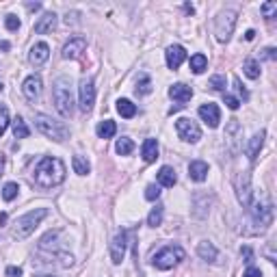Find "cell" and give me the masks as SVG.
I'll list each match as a JSON object with an SVG mask.
<instances>
[{"instance_id": "cell-32", "label": "cell", "mask_w": 277, "mask_h": 277, "mask_svg": "<svg viewBox=\"0 0 277 277\" xmlns=\"http://www.w3.org/2000/svg\"><path fill=\"white\" fill-rule=\"evenodd\" d=\"M206 65H208V59L204 57V54H193L191 57V69L195 74H201L206 69Z\"/></svg>"}, {"instance_id": "cell-33", "label": "cell", "mask_w": 277, "mask_h": 277, "mask_svg": "<svg viewBox=\"0 0 277 277\" xmlns=\"http://www.w3.org/2000/svg\"><path fill=\"white\" fill-rule=\"evenodd\" d=\"M72 163H74V171H76L78 175H87V173H89L91 167H89V163H87L82 156H74Z\"/></svg>"}, {"instance_id": "cell-29", "label": "cell", "mask_w": 277, "mask_h": 277, "mask_svg": "<svg viewBox=\"0 0 277 277\" xmlns=\"http://www.w3.org/2000/svg\"><path fill=\"white\" fill-rule=\"evenodd\" d=\"M152 91V80L147 74H141L137 80V95H147Z\"/></svg>"}, {"instance_id": "cell-44", "label": "cell", "mask_w": 277, "mask_h": 277, "mask_svg": "<svg viewBox=\"0 0 277 277\" xmlns=\"http://www.w3.org/2000/svg\"><path fill=\"white\" fill-rule=\"evenodd\" d=\"M76 17H78V13H67V17H65V22H67V24H76Z\"/></svg>"}, {"instance_id": "cell-26", "label": "cell", "mask_w": 277, "mask_h": 277, "mask_svg": "<svg viewBox=\"0 0 277 277\" xmlns=\"http://www.w3.org/2000/svg\"><path fill=\"white\" fill-rule=\"evenodd\" d=\"M31 135V130H29V126H26V122L22 117H15L13 119V137L15 138H26Z\"/></svg>"}, {"instance_id": "cell-8", "label": "cell", "mask_w": 277, "mask_h": 277, "mask_svg": "<svg viewBox=\"0 0 277 277\" xmlns=\"http://www.w3.org/2000/svg\"><path fill=\"white\" fill-rule=\"evenodd\" d=\"M78 95H80V108L85 113H89L93 108V102H95V82L93 78H82L80 80V87H78Z\"/></svg>"}, {"instance_id": "cell-18", "label": "cell", "mask_w": 277, "mask_h": 277, "mask_svg": "<svg viewBox=\"0 0 277 277\" xmlns=\"http://www.w3.org/2000/svg\"><path fill=\"white\" fill-rule=\"evenodd\" d=\"M264 137H266V132L264 130H260V132H256V135L251 137V141H249V145H247V158L249 160H256L258 158V154H260V150H262V143H264Z\"/></svg>"}, {"instance_id": "cell-9", "label": "cell", "mask_w": 277, "mask_h": 277, "mask_svg": "<svg viewBox=\"0 0 277 277\" xmlns=\"http://www.w3.org/2000/svg\"><path fill=\"white\" fill-rule=\"evenodd\" d=\"M126 247H128V234L122 230L110 241V260H113V264H122L123 256H126Z\"/></svg>"}, {"instance_id": "cell-46", "label": "cell", "mask_w": 277, "mask_h": 277, "mask_svg": "<svg viewBox=\"0 0 277 277\" xmlns=\"http://www.w3.org/2000/svg\"><path fill=\"white\" fill-rule=\"evenodd\" d=\"M26 7H29V9H31V11H37V9H41V4H39V2H35V4H33V2H31V4H26Z\"/></svg>"}, {"instance_id": "cell-43", "label": "cell", "mask_w": 277, "mask_h": 277, "mask_svg": "<svg viewBox=\"0 0 277 277\" xmlns=\"http://www.w3.org/2000/svg\"><path fill=\"white\" fill-rule=\"evenodd\" d=\"M241 256L245 258V262H251L253 253H251V249H249V247H243V249H241Z\"/></svg>"}, {"instance_id": "cell-38", "label": "cell", "mask_w": 277, "mask_h": 277, "mask_svg": "<svg viewBox=\"0 0 277 277\" xmlns=\"http://www.w3.org/2000/svg\"><path fill=\"white\" fill-rule=\"evenodd\" d=\"M4 24H7V29H9V31H17V29H20V20H17L15 15H7Z\"/></svg>"}, {"instance_id": "cell-50", "label": "cell", "mask_w": 277, "mask_h": 277, "mask_svg": "<svg viewBox=\"0 0 277 277\" xmlns=\"http://www.w3.org/2000/svg\"><path fill=\"white\" fill-rule=\"evenodd\" d=\"M37 277H54V275H37Z\"/></svg>"}, {"instance_id": "cell-24", "label": "cell", "mask_w": 277, "mask_h": 277, "mask_svg": "<svg viewBox=\"0 0 277 277\" xmlns=\"http://www.w3.org/2000/svg\"><path fill=\"white\" fill-rule=\"evenodd\" d=\"M117 113L122 115V117H126V119H132L137 115V106L132 104L130 100L122 98V100H117Z\"/></svg>"}, {"instance_id": "cell-19", "label": "cell", "mask_w": 277, "mask_h": 277, "mask_svg": "<svg viewBox=\"0 0 277 277\" xmlns=\"http://www.w3.org/2000/svg\"><path fill=\"white\" fill-rule=\"evenodd\" d=\"M188 178L195 180V182H204L208 178V165L204 160H193V163L188 165Z\"/></svg>"}, {"instance_id": "cell-25", "label": "cell", "mask_w": 277, "mask_h": 277, "mask_svg": "<svg viewBox=\"0 0 277 277\" xmlns=\"http://www.w3.org/2000/svg\"><path fill=\"white\" fill-rule=\"evenodd\" d=\"M95 132H98L100 138H110L117 132V126H115V122H110V119H104V122L98 123V128H95Z\"/></svg>"}, {"instance_id": "cell-31", "label": "cell", "mask_w": 277, "mask_h": 277, "mask_svg": "<svg viewBox=\"0 0 277 277\" xmlns=\"http://www.w3.org/2000/svg\"><path fill=\"white\" fill-rule=\"evenodd\" d=\"M17 193H20V186H17L15 182H7L2 188V200L4 201H13L17 197Z\"/></svg>"}, {"instance_id": "cell-7", "label": "cell", "mask_w": 277, "mask_h": 277, "mask_svg": "<svg viewBox=\"0 0 277 277\" xmlns=\"http://www.w3.org/2000/svg\"><path fill=\"white\" fill-rule=\"evenodd\" d=\"M175 130H178L180 138L186 141V143H197L201 138L200 126H197L193 119H188V117H180L178 122H175Z\"/></svg>"}, {"instance_id": "cell-1", "label": "cell", "mask_w": 277, "mask_h": 277, "mask_svg": "<svg viewBox=\"0 0 277 277\" xmlns=\"http://www.w3.org/2000/svg\"><path fill=\"white\" fill-rule=\"evenodd\" d=\"M65 180V165L57 156H44L35 167V182L41 188H52Z\"/></svg>"}, {"instance_id": "cell-14", "label": "cell", "mask_w": 277, "mask_h": 277, "mask_svg": "<svg viewBox=\"0 0 277 277\" xmlns=\"http://www.w3.org/2000/svg\"><path fill=\"white\" fill-rule=\"evenodd\" d=\"M22 93H24L26 100H31V102H35L37 98H39L41 93V78L33 74V76H29L24 80V85H22Z\"/></svg>"}, {"instance_id": "cell-11", "label": "cell", "mask_w": 277, "mask_h": 277, "mask_svg": "<svg viewBox=\"0 0 277 277\" xmlns=\"http://www.w3.org/2000/svg\"><path fill=\"white\" fill-rule=\"evenodd\" d=\"M87 48V39L85 37H74V39H69L65 46H63V52L61 57L63 59H78L82 52H85Z\"/></svg>"}, {"instance_id": "cell-27", "label": "cell", "mask_w": 277, "mask_h": 277, "mask_svg": "<svg viewBox=\"0 0 277 277\" xmlns=\"http://www.w3.org/2000/svg\"><path fill=\"white\" fill-rule=\"evenodd\" d=\"M132 150H135V143H132V138H128V137H122L117 141V145H115V152H117L119 156L132 154Z\"/></svg>"}, {"instance_id": "cell-12", "label": "cell", "mask_w": 277, "mask_h": 277, "mask_svg": "<svg viewBox=\"0 0 277 277\" xmlns=\"http://www.w3.org/2000/svg\"><path fill=\"white\" fill-rule=\"evenodd\" d=\"M200 117L204 119L210 128H216L219 126V122H221V110H219V106L212 104V102L201 104L200 106Z\"/></svg>"}, {"instance_id": "cell-39", "label": "cell", "mask_w": 277, "mask_h": 277, "mask_svg": "<svg viewBox=\"0 0 277 277\" xmlns=\"http://www.w3.org/2000/svg\"><path fill=\"white\" fill-rule=\"evenodd\" d=\"M223 102H225V104H228V108H232V110H236V108H238V106H241V102H238V100H236V98H234V95H228V93H225V95H223Z\"/></svg>"}, {"instance_id": "cell-10", "label": "cell", "mask_w": 277, "mask_h": 277, "mask_svg": "<svg viewBox=\"0 0 277 277\" xmlns=\"http://www.w3.org/2000/svg\"><path fill=\"white\" fill-rule=\"evenodd\" d=\"M236 193H238V201L243 206H251V175H249V171H243L238 175Z\"/></svg>"}, {"instance_id": "cell-49", "label": "cell", "mask_w": 277, "mask_h": 277, "mask_svg": "<svg viewBox=\"0 0 277 277\" xmlns=\"http://www.w3.org/2000/svg\"><path fill=\"white\" fill-rule=\"evenodd\" d=\"M4 223H7V215L2 212V215H0V225H4Z\"/></svg>"}, {"instance_id": "cell-13", "label": "cell", "mask_w": 277, "mask_h": 277, "mask_svg": "<svg viewBox=\"0 0 277 277\" xmlns=\"http://www.w3.org/2000/svg\"><path fill=\"white\" fill-rule=\"evenodd\" d=\"M48 57H50V46L46 44V41H39V44H35L33 48H31V52H29V61L33 63L35 67L44 65V63L48 61Z\"/></svg>"}, {"instance_id": "cell-47", "label": "cell", "mask_w": 277, "mask_h": 277, "mask_svg": "<svg viewBox=\"0 0 277 277\" xmlns=\"http://www.w3.org/2000/svg\"><path fill=\"white\" fill-rule=\"evenodd\" d=\"M253 37H256V33H253V31H247V35H245V39H247V41H251Z\"/></svg>"}, {"instance_id": "cell-21", "label": "cell", "mask_w": 277, "mask_h": 277, "mask_svg": "<svg viewBox=\"0 0 277 277\" xmlns=\"http://www.w3.org/2000/svg\"><path fill=\"white\" fill-rule=\"evenodd\" d=\"M141 154H143L145 163H154V160L158 158V143H156V138H145V141H143Z\"/></svg>"}, {"instance_id": "cell-3", "label": "cell", "mask_w": 277, "mask_h": 277, "mask_svg": "<svg viewBox=\"0 0 277 277\" xmlns=\"http://www.w3.org/2000/svg\"><path fill=\"white\" fill-rule=\"evenodd\" d=\"M46 216H48V208H37V210L26 212V215L20 216V219L15 221V225H13V236L20 238V241L26 236H31V234L35 232V228L46 219Z\"/></svg>"}, {"instance_id": "cell-41", "label": "cell", "mask_w": 277, "mask_h": 277, "mask_svg": "<svg viewBox=\"0 0 277 277\" xmlns=\"http://www.w3.org/2000/svg\"><path fill=\"white\" fill-rule=\"evenodd\" d=\"M243 277H262V271L256 269V266H249V269L243 273Z\"/></svg>"}, {"instance_id": "cell-23", "label": "cell", "mask_w": 277, "mask_h": 277, "mask_svg": "<svg viewBox=\"0 0 277 277\" xmlns=\"http://www.w3.org/2000/svg\"><path fill=\"white\" fill-rule=\"evenodd\" d=\"M197 253H200V258L201 260H206V262H215L216 256H219V253H216V247L212 243H208V241L197 245Z\"/></svg>"}, {"instance_id": "cell-15", "label": "cell", "mask_w": 277, "mask_h": 277, "mask_svg": "<svg viewBox=\"0 0 277 277\" xmlns=\"http://www.w3.org/2000/svg\"><path fill=\"white\" fill-rule=\"evenodd\" d=\"M165 54H167V65H169V69H178L184 63V59H186V50H184L182 46H169Z\"/></svg>"}, {"instance_id": "cell-17", "label": "cell", "mask_w": 277, "mask_h": 277, "mask_svg": "<svg viewBox=\"0 0 277 277\" xmlns=\"http://www.w3.org/2000/svg\"><path fill=\"white\" fill-rule=\"evenodd\" d=\"M253 219H256V223H260V230H264L271 223V219H273V208L256 204L253 206Z\"/></svg>"}, {"instance_id": "cell-28", "label": "cell", "mask_w": 277, "mask_h": 277, "mask_svg": "<svg viewBox=\"0 0 277 277\" xmlns=\"http://www.w3.org/2000/svg\"><path fill=\"white\" fill-rule=\"evenodd\" d=\"M243 69H245V74H247L251 80L260 78V65H258L256 59H247V61H245V65H243Z\"/></svg>"}, {"instance_id": "cell-5", "label": "cell", "mask_w": 277, "mask_h": 277, "mask_svg": "<svg viewBox=\"0 0 277 277\" xmlns=\"http://www.w3.org/2000/svg\"><path fill=\"white\" fill-rule=\"evenodd\" d=\"M184 256H186V253H184L182 247H178V245H169V247L160 249V251L152 258V264H154L156 269H160V271H167V269H171V266L178 264L180 260H184Z\"/></svg>"}, {"instance_id": "cell-36", "label": "cell", "mask_w": 277, "mask_h": 277, "mask_svg": "<svg viewBox=\"0 0 277 277\" xmlns=\"http://www.w3.org/2000/svg\"><path fill=\"white\" fill-rule=\"evenodd\" d=\"M158 197H160V186L158 184H150V186L145 188V200L154 201V200H158Z\"/></svg>"}, {"instance_id": "cell-4", "label": "cell", "mask_w": 277, "mask_h": 277, "mask_svg": "<svg viewBox=\"0 0 277 277\" xmlns=\"http://www.w3.org/2000/svg\"><path fill=\"white\" fill-rule=\"evenodd\" d=\"M35 126L44 137L52 138V141H65L69 137V128L63 122L48 117V115H35Z\"/></svg>"}, {"instance_id": "cell-45", "label": "cell", "mask_w": 277, "mask_h": 277, "mask_svg": "<svg viewBox=\"0 0 277 277\" xmlns=\"http://www.w3.org/2000/svg\"><path fill=\"white\" fill-rule=\"evenodd\" d=\"M264 59H271V61H273L275 59V48H266L264 50Z\"/></svg>"}, {"instance_id": "cell-22", "label": "cell", "mask_w": 277, "mask_h": 277, "mask_svg": "<svg viewBox=\"0 0 277 277\" xmlns=\"http://www.w3.org/2000/svg\"><path fill=\"white\" fill-rule=\"evenodd\" d=\"M178 182V175H175L173 171V167H160V171H158V184L160 186H167V188H171L173 184Z\"/></svg>"}, {"instance_id": "cell-20", "label": "cell", "mask_w": 277, "mask_h": 277, "mask_svg": "<svg viewBox=\"0 0 277 277\" xmlns=\"http://www.w3.org/2000/svg\"><path fill=\"white\" fill-rule=\"evenodd\" d=\"M57 29V15L54 13H46L44 17H39V22L35 24V33L46 35V33H52Z\"/></svg>"}, {"instance_id": "cell-2", "label": "cell", "mask_w": 277, "mask_h": 277, "mask_svg": "<svg viewBox=\"0 0 277 277\" xmlns=\"http://www.w3.org/2000/svg\"><path fill=\"white\" fill-rule=\"evenodd\" d=\"M52 100H54L57 110L61 113V117H72L74 115V98H72V87H69L67 78H59L54 82Z\"/></svg>"}, {"instance_id": "cell-16", "label": "cell", "mask_w": 277, "mask_h": 277, "mask_svg": "<svg viewBox=\"0 0 277 277\" xmlns=\"http://www.w3.org/2000/svg\"><path fill=\"white\" fill-rule=\"evenodd\" d=\"M169 95H171L175 102H180V106H182L184 102H188V100L193 98V89L188 85H184V82H175L171 89H169Z\"/></svg>"}, {"instance_id": "cell-30", "label": "cell", "mask_w": 277, "mask_h": 277, "mask_svg": "<svg viewBox=\"0 0 277 277\" xmlns=\"http://www.w3.org/2000/svg\"><path fill=\"white\" fill-rule=\"evenodd\" d=\"M163 223V206H156V208H152V212H150V216H147V225L150 228H158V225Z\"/></svg>"}, {"instance_id": "cell-37", "label": "cell", "mask_w": 277, "mask_h": 277, "mask_svg": "<svg viewBox=\"0 0 277 277\" xmlns=\"http://www.w3.org/2000/svg\"><path fill=\"white\" fill-rule=\"evenodd\" d=\"M9 126V113H7V106L0 104V137H2V132L7 130Z\"/></svg>"}, {"instance_id": "cell-6", "label": "cell", "mask_w": 277, "mask_h": 277, "mask_svg": "<svg viewBox=\"0 0 277 277\" xmlns=\"http://www.w3.org/2000/svg\"><path fill=\"white\" fill-rule=\"evenodd\" d=\"M234 26H236V11L232 9H225V11L219 13L216 17V24H215V33L219 41H228L234 33Z\"/></svg>"}, {"instance_id": "cell-51", "label": "cell", "mask_w": 277, "mask_h": 277, "mask_svg": "<svg viewBox=\"0 0 277 277\" xmlns=\"http://www.w3.org/2000/svg\"><path fill=\"white\" fill-rule=\"evenodd\" d=\"M0 91H2V82H0Z\"/></svg>"}, {"instance_id": "cell-48", "label": "cell", "mask_w": 277, "mask_h": 277, "mask_svg": "<svg viewBox=\"0 0 277 277\" xmlns=\"http://www.w3.org/2000/svg\"><path fill=\"white\" fill-rule=\"evenodd\" d=\"M2 169H4V156L0 154V175H2Z\"/></svg>"}, {"instance_id": "cell-42", "label": "cell", "mask_w": 277, "mask_h": 277, "mask_svg": "<svg viewBox=\"0 0 277 277\" xmlns=\"http://www.w3.org/2000/svg\"><path fill=\"white\" fill-rule=\"evenodd\" d=\"M7 277H22V269H20V266H9Z\"/></svg>"}, {"instance_id": "cell-34", "label": "cell", "mask_w": 277, "mask_h": 277, "mask_svg": "<svg viewBox=\"0 0 277 277\" xmlns=\"http://www.w3.org/2000/svg\"><path fill=\"white\" fill-rule=\"evenodd\" d=\"M260 11H262V15H264L266 20H273L275 13H277V2H264Z\"/></svg>"}, {"instance_id": "cell-40", "label": "cell", "mask_w": 277, "mask_h": 277, "mask_svg": "<svg viewBox=\"0 0 277 277\" xmlns=\"http://www.w3.org/2000/svg\"><path fill=\"white\" fill-rule=\"evenodd\" d=\"M234 87H236V91L243 95V100H249V93H247V89L241 85V78H234Z\"/></svg>"}, {"instance_id": "cell-35", "label": "cell", "mask_w": 277, "mask_h": 277, "mask_svg": "<svg viewBox=\"0 0 277 277\" xmlns=\"http://www.w3.org/2000/svg\"><path fill=\"white\" fill-rule=\"evenodd\" d=\"M210 87L215 91H223L225 89V76H223V74H216V76H212L210 78Z\"/></svg>"}]
</instances>
